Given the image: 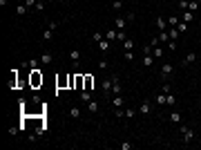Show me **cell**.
I'll use <instances>...</instances> for the list:
<instances>
[{
    "mask_svg": "<svg viewBox=\"0 0 201 150\" xmlns=\"http://www.w3.org/2000/svg\"><path fill=\"white\" fill-rule=\"evenodd\" d=\"M123 92V88H121V81H119V76L116 74H112V94H121Z\"/></svg>",
    "mask_w": 201,
    "mask_h": 150,
    "instance_id": "3957f363",
    "label": "cell"
},
{
    "mask_svg": "<svg viewBox=\"0 0 201 150\" xmlns=\"http://www.w3.org/2000/svg\"><path fill=\"white\" fill-rule=\"evenodd\" d=\"M40 63H43V65H52V63H54L52 52H43V54H40Z\"/></svg>",
    "mask_w": 201,
    "mask_h": 150,
    "instance_id": "8992f818",
    "label": "cell"
},
{
    "mask_svg": "<svg viewBox=\"0 0 201 150\" xmlns=\"http://www.w3.org/2000/svg\"><path fill=\"white\" fill-rule=\"evenodd\" d=\"M170 121H172V123H181V112L179 110H172L170 112Z\"/></svg>",
    "mask_w": 201,
    "mask_h": 150,
    "instance_id": "5bb4252c",
    "label": "cell"
},
{
    "mask_svg": "<svg viewBox=\"0 0 201 150\" xmlns=\"http://www.w3.org/2000/svg\"><path fill=\"white\" fill-rule=\"evenodd\" d=\"M139 114V110H132V108H128V110H123V117H128V119H134Z\"/></svg>",
    "mask_w": 201,
    "mask_h": 150,
    "instance_id": "ffe728a7",
    "label": "cell"
},
{
    "mask_svg": "<svg viewBox=\"0 0 201 150\" xmlns=\"http://www.w3.org/2000/svg\"><path fill=\"white\" fill-rule=\"evenodd\" d=\"M177 29H179V34H186V32H188V23H183V20H179V25H177Z\"/></svg>",
    "mask_w": 201,
    "mask_h": 150,
    "instance_id": "f546056e",
    "label": "cell"
},
{
    "mask_svg": "<svg viewBox=\"0 0 201 150\" xmlns=\"http://www.w3.org/2000/svg\"><path fill=\"white\" fill-rule=\"evenodd\" d=\"M38 85H43V74L40 70H31V88H38Z\"/></svg>",
    "mask_w": 201,
    "mask_h": 150,
    "instance_id": "7a4b0ae2",
    "label": "cell"
},
{
    "mask_svg": "<svg viewBox=\"0 0 201 150\" xmlns=\"http://www.w3.org/2000/svg\"><path fill=\"white\" fill-rule=\"evenodd\" d=\"M165 52H163V47H161V45H157V47H152V56H154V58H159V56H163Z\"/></svg>",
    "mask_w": 201,
    "mask_h": 150,
    "instance_id": "7402d4cb",
    "label": "cell"
},
{
    "mask_svg": "<svg viewBox=\"0 0 201 150\" xmlns=\"http://www.w3.org/2000/svg\"><path fill=\"white\" fill-rule=\"evenodd\" d=\"M114 25H116V29H125V25H128V18H125V16H119L116 20H114Z\"/></svg>",
    "mask_w": 201,
    "mask_h": 150,
    "instance_id": "7c38bea8",
    "label": "cell"
},
{
    "mask_svg": "<svg viewBox=\"0 0 201 150\" xmlns=\"http://www.w3.org/2000/svg\"><path fill=\"white\" fill-rule=\"evenodd\" d=\"M81 99H83V103H90L92 101V92L90 90H81Z\"/></svg>",
    "mask_w": 201,
    "mask_h": 150,
    "instance_id": "d6986e66",
    "label": "cell"
},
{
    "mask_svg": "<svg viewBox=\"0 0 201 150\" xmlns=\"http://www.w3.org/2000/svg\"><path fill=\"white\" fill-rule=\"evenodd\" d=\"M143 65H145V67H152V65H154V56L145 54V56H143Z\"/></svg>",
    "mask_w": 201,
    "mask_h": 150,
    "instance_id": "ac0fdd59",
    "label": "cell"
},
{
    "mask_svg": "<svg viewBox=\"0 0 201 150\" xmlns=\"http://www.w3.org/2000/svg\"><path fill=\"white\" fill-rule=\"evenodd\" d=\"M125 18H128V23H132V20H134V18H136V16H134V11H130V14H128Z\"/></svg>",
    "mask_w": 201,
    "mask_h": 150,
    "instance_id": "bcb514c9",
    "label": "cell"
},
{
    "mask_svg": "<svg viewBox=\"0 0 201 150\" xmlns=\"http://www.w3.org/2000/svg\"><path fill=\"white\" fill-rule=\"evenodd\" d=\"M27 65H29V67H31V70H38V58H31V61H29V63H27Z\"/></svg>",
    "mask_w": 201,
    "mask_h": 150,
    "instance_id": "60d3db41",
    "label": "cell"
},
{
    "mask_svg": "<svg viewBox=\"0 0 201 150\" xmlns=\"http://www.w3.org/2000/svg\"><path fill=\"white\" fill-rule=\"evenodd\" d=\"M181 137H183V144H190L195 139V130L190 126H181Z\"/></svg>",
    "mask_w": 201,
    "mask_h": 150,
    "instance_id": "6da1fadb",
    "label": "cell"
},
{
    "mask_svg": "<svg viewBox=\"0 0 201 150\" xmlns=\"http://www.w3.org/2000/svg\"><path fill=\"white\" fill-rule=\"evenodd\" d=\"M168 49L174 52V49H177V43H174V41H168Z\"/></svg>",
    "mask_w": 201,
    "mask_h": 150,
    "instance_id": "b9f144b4",
    "label": "cell"
},
{
    "mask_svg": "<svg viewBox=\"0 0 201 150\" xmlns=\"http://www.w3.org/2000/svg\"><path fill=\"white\" fill-rule=\"evenodd\" d=\"M121 150H132V144L125 141V144H121Z\"/></svg>",
    "mask_w": 201,
    "mask_h": 150,
    "instance_id": "7bdbcfd3",
    "label": "cell"
},
{
    "mask_svg": "<svg viewBox=\"0 0 201 150\" xmlns=\"http://www.w3.org/2000/svg\"><path fill=\"white\" fill-rule=\"evenodd\" d=\"M150 45H152V47H157V45H161V43H159V38H157V36H154V38H152V41H150Z\"/></svg>",
    "mask_w": 201,
    "mask_h": 150,
    "instance_id": "f6af8a7d",
    "label": "cell"
},
{
    "mask_svg": "<svg viewBox=\"0 0 201 150\" xmlns=\"http://www.w3.org/2000/svg\"><path fill=\"white\" fill-rule=\"evenodd\" d=\"M168 25H170V27H177V25H179V18H177V16H170V18H168Z\"/></svg>",
    "mask_w": 201,
    "mask_h": 150,
    "instance_id": "836d02e7",
    "label": "cell"
},
{
    "mask_svg": "<svg viewBox=\"0 0 201 150\" xmlns=\"http://www.w3.org/2000/svg\"><path fill=\"white\" fill-rule=\"evenodd\" d=\"M112 9H114V11H121V9H123V0H114V2H112Z\"/></svg>",
    "mask_w": 201,
    "mask_h": 150,
    "instance_id": "4dcf8cb0",
    "label": "cell"
},
{
    "mask_svg": "<svg viewBox=\"0 0 201 150\" xmlns=\"http://www.w3.org/2000/svg\"><path fill=\"white\" fill-rule=\"evenodd\" d=\"M192 20H195V11H190V9L183 11V23H192Z\"/></svg>",
    "mask_w": 201,
    "mask_h": 150,
    "instance_id": "603a6c76",
    "label": "cell"
},
{
    "mask_svg": "<svg viewBox=\"0 0 201 150\" xmlns=\"http://www.w3.org/2000/svg\"><path fill=\"white\" fill-rule=\"evenodd\" d=\"M116 34H119V32H116V27H114V29H112V27H110V29H107V32H105V38H107L110 43H114V41H116Z\"/></svg>",
    "mask_w": 201,
    "mask_h": 150,
    "instance_id": "4fadbf2b",
    "label": "cell"
},
{
    "mask_svg": "<svg viewBox=\"0 0 201 150\" xmlns=\"http://www.w3.org/2000/svg\"><path fill=\"white\" fill-rule=\"evenodd\" d=\"M69 58H72V63H76V65H78V61H81V52H78V49L69 52Z\"/></svg>",
    "mask_w": 201,
    "mask_h": 150,
    "instance_id": "44dd1931",
    "label": "cell"
},
{
    "mask_svg": "<svg viewBox=\"0 0 201 150\" xmlns=\"http://www.w3.org/2000/svg\"><path fill=\"white\" fill-rule=\"evenodd\" d=\"M157 29L159 32H168V18H157Z\"/></svg>",
    "mask_w": 201,
    "mask_h": 150,
    "instance_id": "52a82bcc",
    "label": "cell"
},
{
    "mask_svg": "<svg viewBox=\"0 0 201 150\" xmlns=\"http://www.w3.org/2000/svg\"><path fill=\"white\" fill-rule=\"evenodd\" d=\"M98 70H103V72L110 70V61H107V58H101V61H98Z\"/></svg>",
    "mask_w": 201,
    "mask_h": 150,
    "instance_id": "83f0119b",
    "label": "cell"
},
{
    "mask_svg": "<svg viewBox=\"0 0 201 150\" xmlns=\"http://www.w3.org/2000/svg\"><path fill=\"white\" fill-rule=\"evenodd\" d=\"M45 130H47V128H45V123H43V121H40V126H38V128H36V135H38V137H40V135H45Z\"/></svg>",
    "mask_w": 201,
    "mask_h": 150,
    "instance_id": "74e56055",
    "label": "cell"
},
{
    "mask_svg": "<svg viewBox=\"0 0 201 150\" xmlns=\"http://www.w3.org/2000/svg\"><path fill=\"white\" fill-rule=\"evenodd\" d=\"M123 58H125L128 63H132V61H134V54H132V52H125V54H123Z\"/></svg>",
    "mask_w": 201,
    "mask_h": 150,
    "instance_id": "f35d334b",
    "label": "cell"
},
{
    "mask_svg": "<svg viewBox=\"0 0 201 150\" xmlns=\"http://www.w3.org/2000/svg\"><path fill=\"white\" fill-rule=\"evenodd\" d=\"M123 47H125V52H132L134 49V41L132 38H125V41H123Z\"/></svg>",
    "mask_w": 201,
    "mask_h": 150,
    "instance_id": "484cf974",
    "label": "cell"
},
{
    "mask_svg": "<svg viewBox=\"0 0 201 150\" xmlns=\"http://www.w3.org/2000/svg\"><path fill=\"white\" fill-rule=\"evenodd\" d=\"M87 110H90V112H98V101L92 99V101L87 103Z\"/></svg>",
    "mask_w": 201,
    "mask_h": 150,
    "instance_id": "d4e9b609",
    "label": "cell"
},
{
    "mask_svg": "<svg viewBox=\"0 0 201 150\" xmlns=\"http://www.w3.org/2000/svg\"><path fill=\"white\" fill-rule=\"evenodd\" d=\"M54 32H56V29H52V27H47V29L43 32V36H40V38H43V41H52V38H54Z\"/></svg>",
    "mask_w": 201,
    "mask_h": 150,
    "instance_id": "9a60e30c",
    "label": "cell"
},
{
    "mask_svg": "<svg viewBox=\"0 0 201 150\" xmlns=\"http://www.w3.org/2000/svg\"><path fill=\"white\" fill-rule=\"evenodd\" d=\"M103 38H105V34H98V32H94V43H96V45H98Z\"/></svg>",
    "mask_w": 201,
    "mask_h": 150,
    "instance_id": "8d00e7d4",
    "label": "cell"
},
{
    "mask_svg": "<svg viewBox=\"0 0 201 150\" xmlns=\"http://www.w3.org/2000/svg\"><path fill=\"white\" fill-rule=\"evenodd\" d=\"M110 103H112V108H123V103H125V99H123L121 94H116L114 99H110Z\"/></svg>",
    "mask_w": 201,
    "mask_h": 150,
    "instance_id": "9c48e42d",
    "label": "cell"
},
{
    "mask_svg": "<svg viewBox=\"0 0 201 150\" xmlns=\"http://www.w3.org/2000/svg\"><path fill=\"white\" fill-rule=\"evenodd\" d=\"M27 9H29V7L23 2V5H18V7H16V14H18V16H25V14H27Z\"/></svg>",
    "mask_w": 201,
    "mask_h": 150,
    "instance_id": "4316f807",
    "label": "cell"
},
{
    "mask_svg": "<svg viewBox=\"0 0 201 150\" xmlns=\"http://www.w3.org/2000/svg\"><path fill=\"white\" fill-rule=\"evenodd\" d=\"M116 32H119V34H116V41H121V43H123V41L128 38V34H125V29H116Z\"/></svg>",
    "mask_w": 201,
    "mask_h": 150,
    "instance_id": "1f68e13d",
    "label": "cell"
},
{
    "mask_svg": "<svg viewBox=\"0 0 201 150\" xmlns=\"http://www.w3.org/2000/svg\"><path fill=\"white\" fill-rule=\"evenodd\" d=\"M25 5H27V7H36L38 0H25Z\"/></svg>",
    "mask_w": 201,
    "mask_h": 150,
    "instance_id": "ee69618b",
    "label": "cell"
},
{
    "mask_svg": "<svg viewBox=\"0 0 201 150\" xmlns=\"http://www.w3.org/2000/svg\"><path fill=\"white\" fill-rule=\"evenodd\" d=\"M161 92H165V94H168V92H172V85H170V83H168V81L163 83V88H161Z\"/></svg>",
    "mask_w": 201,
    "mask_h": 150,
    "instance_id": "ab89813d",
    "label": "cell"
},
{
    "mask_svg": "<svg viewBox=\"0 0 201 150\" xmlns=\"http://www.w3.org/2000/svg\"><path fill=\"white\" fill-rule=\"evenodd\" d=\"M101 88H103V92H105V94H110V92H112V76H110V79H103Z\"/></svg>",
    "mask_w": 201,
    "mask_h": 150,
    "instance_id": "30bf717a",
    "label": "cell"
},
{
    "mask_svg": "<svg viewBox=\"0 0 201 150\" xmlns=\"http://www.w3.org/2000/svg\"><path fill=\"white\" fill-rule=\"evenodd\" d=\"M110 45H112V43H110L107 38H103V41L98 43V49H101V52H107V49H110Z\"/></svg>",
    "mask_w": 201,
    "mask_h": 150,
    "instance_id": "cb8c5ba5",
    "label": "cell"
},
{
    "mask_svg": "<svg viewBox=\"0 0 201 150\" xmlns=\"http://www.w3.org/2000/svg\"><path fill=\"white\" fill-rule=\"evenodd\" d=\"M188 9H190V11H197V9H199V2H197V0H190Z\"/></svg>",
    "mask_w": 201,
    "mask_h": 150,
    "instance_id": "e575fe53",
    "label": "cell"
},
{
    "mask_svg": "<svg viewBox=\"0 0 201 150\" xmlns=\"http://www.w3.org/2000/svg\"><path fill=\"white\" fill-rule=\"evenodd\" d=\"M165 105H168V108H174V105H177V96L172 94V92H168V94H165Z\"/></svg>",
    "mask_w": 201,
    "mask_h": 150,
    "instance_id": "8fae6325",
    "label": "cell"
},
{
    "mask_svg": "<svg viewBox=\"0 0 201 150\" xmlns=\"http://www.w3.org/2000/svg\"><path fill=\"white\" fill-rule=\"evenodd\" d=\"M197 61V54L195 52H190V54H186V58H183V65H192Z\"/></svg>",
    "mask_w": 201,
    "mask_h": 150,
    "instance_id": "e0dca14e",
    "label": "cell"
},
{
    "mask_svg": "<svg viewBox=\"0 0 201 150\" xmlns=\"http://www.w3.org/2000/svg\"><path fill=\"white\" fill-rule=\"evenodd\" d=\"M157 38H159V43H161V45H168L170 36H168V32H159V34H157Z\"/></svg>",
    "mask_w": 201,
    "mask_h": 150,
    "instance_id": "2e32d148",
    "label": "cell"
},
{
    "mask_svg": "<svg viewBox=\"0 0 201 150\" xmlns=\"http://www.w3.org/2000/svg\"><path fill=\"white\" fill-rule=\"evenodd\" d=\"M150 112H152V105H150V101L145 99V101L139 105V114H150Z\"/></svg>",
    "mask_w": 201,
    "mask_h": 150,
    "instance_id": "5b68a950",
    "label": "cell"
},
{
    "mask_svg": "<svg viewBox=\"0 0 201 150\" xmlns=\"http://www.w3.org/2000/svg\"><path fill=\"white\" fill-rule=\"evenodd\" d=\"M157 105H165V92H159L157 94Z\"/></svg>",
    "mask_w": 201,
    "mask_h": 150,
    "instance_id": "f1b7e54d",
    "label": "cell"
},
{
    "mask_svg": "<svg viewBox=\"0 0 201 150\" xmlns=\"http://www.w3.org/2000/svg\"><path fill=\"white\" fill-rule=\"evenodd\" d=\"M69 117H72V119H78V117H81V108H72V110H69Z\"/></svg>",
    "mask_w": 201,
    "mask_h": 150,
    "instance_id": "d6a6232c",
    "label": "cell"
},
{
    "mask_svg": "<svg viewBox=\"0 0 201 150\" xmlns=\"http://www.w3.org/2000/svg\"><path fill=\"white\" fill-rule=\"evenodd\" d=\"M172 72H174V67H172L170 63H165L163 67H161V79H163V81H168V79L172 76Z\"/></svg>",
    "mask_w": 201,
    "mask_h": 150,
    "instance_id": "277c9868",
    "label": "cell"
},
{
    "mask_svg": "<svg viewBox=\"0 0 201 150\" xmlns=\"http://www.w3.org/2000/svg\"><path fill=\"white\" fill-rule=\"evenodd\" d=\"M92 88H94V76H92V74H85V83H83V90H90V92H92Z\"/></svg>",
    "mask_w": 201,
    "mask_h": 150,
    "instance_id": "ba28073f",
    "label": "cell"
},
{
    "mask_svg": "<svg viewBox=\"0 0 201 150\" xmlns=\"http://www.w3.org/2000/svg\"><path fill=\"white\" fill-rule=\"evenodd\" d=\"M188 5H190V0H179V9H183V11H188Z\"/></svg>",
    "mask_w": 201,
    "mask_h": 150,
    "instance_id": "d590c367",
    "label": "cell"
}]
</instances>
